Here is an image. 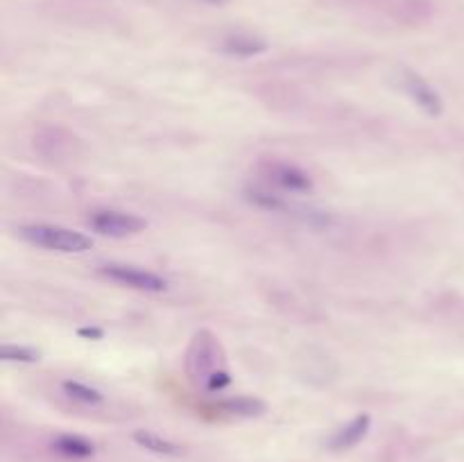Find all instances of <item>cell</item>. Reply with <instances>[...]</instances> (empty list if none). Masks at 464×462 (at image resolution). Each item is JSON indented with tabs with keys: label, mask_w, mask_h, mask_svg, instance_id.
I'll list each match as a JSON object with an SVG mask.
<instances>
[{
	"label": "cell",
	"mask_w": 464,
	"mask_h": 462,
	"mask_svg": "<svg viewBox=\"0 0 464 462\" xmlns=\"http://www.w3.org/2000/svg\"><path fill=\"white\" fill-rule=\"evenodd\" d=\"M186 376L206 392H222L231 385L227 356L220 340L211 331H197L191 338L184 358Z\"/></svg>",
	"instance_id": "cell-1"
},
{
	"label": "cell",
	"mask_w": 464,
	"mask_h": 462,
	"mask_svg": "<svg viewBox=\"0 0 464 462\" xmlns=\"http://www.w3.org/2000/svg\"><path fill=\"white\" fill-rule=\"evenodd\" d=\"M265 41L249 37V34H236V37H229L225 41V53L236 55V57H254L265 53Z\"/></svg>",
	"instance_id": "cell-10"
},
{
	"label": "cell",
	"mask_w": 464,
	"mask_h": 462,
	"mask_svg": "<svg viewBox=\"0 0 464 462\" xmlns=\"http://www.w3.org/2000/svg\"><path fill=\"white\" fill-rule=\"evenodd\" d=\"M249 200L254 204H259V207L268 209V211H283L286 209V202H283L279 195H274L270 191H252L249 193Z\"/></svg>",
	"instance_id": "cell-14"
},
{
	"label": "cell",
	"mask_w": 464,
	"mask_h": 462,
	"mask_svg": "<svg viewBox=\"0 0 464 462\" xmlns=\"http://www.w3.org/2000/svg\"><path fill=\"white\" fill-rule=\"evenodd\" d=\"M369 429H372V417L367 413H360L356 415L351 422H347L342 426L340 431H335V435L329 440V447L333 451H347V449H354L356 444H360L365 438Z\"/></svg>",
	"instance_id": "cell-7"
},
{
	"label": "cell",
	"mask_w": 464,
	"mask_h": 462,
	"mask_svg": "<svg viewBox=\"0 0 464 462\" xmlns=\"http://www.w3.org/2000/svg\"><path fill=\"white\" fill-rule=\"evenodd\" d=\"M64 392L68 397H71L73 401H77V404L82 406H100L102 401H105V397H102V392L91 388V385L82 383V381H64Z\"/></svg>",
	"instance_id": "cell-11"
},
{
	"label": "cell",
	"mask_w": 464,
	"mask_h": 462,
	"mask_svg": "<svg viewBox=\"0 0 464 462\" xmlns=\"http://www.w3.org/2000/svg\"><path fill=\"white\" fill-rule=\"evenodd\" d=\"M401 84H403V89H406L408 96H410V100L415 102L421 111H426L428 116H440L444 111L442 96L433 89V84H428L421 75L406 71Z\"/></svg>",
	"instance_id": "cell-6"
},
{
	"label": "cell",
	"mask_w": 464,
	"mask_h": 462,
	"mask_svg": "<svg viewBox=\"0 0 464 462\" xmlns=\"http://www.w3.org/2000/svg\"><path fill=\"white\" fill-rule=\"evenodd\" d=\"M263 175L270 179L274 186H279L281 191L288 193H311L315 188V182L308 170L302 166L292 164V161H263Z\"/></svg>",
	"instance_id": "cell-5"
},
{
	"label": "cell",
	"mask_w": 464,
	"mask_h": 462,
	"mask_svg": "<svg viewBox=\"0 0 464 462\" xmlns=\"http://www.w3.org/2000/svg\"><path fill=\"white\" fill-rule=\"evenodd\" d=\"M132 440L139 444L141 449L154 453V456H163V458H175L182 453V449L177 447L175 442H170L168 438H163V435L154 433V431H145V429H139L134 431Z\"/></svg>",
	"instance_id": "cell-9"
},
{
	"label": "cell",
	"mask_w": 464,
	"mask_h": 462,
	"mask_svg": "<svg viewBox=\"0 0 464 462\" xmlns=\"http://www.w3.org/2000/svg\"><path fill=\"white\" fill-rule=\"evenodd\" d=\"M89 227L109 238H127L136 236L148 229V220H143L136 213L116 211V209H100L93 211L89 218Z\"/></svg>",
	"instance_id": "cell-4"
},
{
	"label": "cell",
	"mask_w": 464,
	"mask_h": 462,
	"mask_svg": "<svg viewBox=\"0 0 464 462\" xmlns=\"http://www.w3.org/2000/svg\"><path fill=\"white\" fill-rule=\"evenodd\" d=\"M77 336L80 338H87V340H100L102 336H105V331L102 329H96V327H84L77 331Z\"/></svg>",
	"instance_id": "cell-15"
},
{
	"label": "cell",
	"mask_w": 464,
	"mask_h": 462,
	"mask_svg": "<svg viewBox=\"0 0 464 462\" xmlns=\"http://www.w3.org/2000/svg\"><path fill=\"white\" fill-rule=\"evenodd\" d=\"M100 277H105L111 284H118L130 290H139V293H163L168 290V279L152 270H143L139 265L130 263H105L98 268Z\"/></svg>",
	"instance_id": "cell-3"
},
{
	"label": "cell",
	"mask_w": 464,
	"mask_h": 462,
	"mask_svg": "<svg viewBox=\"0 0 464 462\" xmlns=\"http://www.w3.org/2000/svg\"><path fill=\"white\" fill-rule=\"evenodd\" d=\"M19 236L34 247L59 254H82L93 247V241L87 234H82V231L68 229L62 225H48V222L23 225L19 229Z\"/></svg>",
	"instance_id": "cell-2"
},
{
	"label": "cell",
	"mask_w": 464,
	"mask_h": 462,
	"mask_svg": "<svg viewBox=\"0 0 464 462\" xmlns=\"http://www.w3.org/2000/svg\"><path fill=\"white\" fill-rule=\"evenodd\" d=\"M222 408L231 415H240V417H259L265 413V404L256 397H234L222 401Z\"/></svg>",
	"instance_id": "cell-12"
},
{
	"label": "cell",
	"mask_w": 464,
	"mask_h": 462,
	"mask_svg": "<svg viewBox=\"0 0 464 462\" xmlns=\"http://www.w3.org/2000/svg\"><path fill=\"white\" fill-rule=\"evenodd\" d=\"M53 449L68 460H89L96 456V444L82 435L62 433L53 440Z\"/></svg>",
	"instance_id": "cell-8"
},
{
	"label": "cell",
	"mask_w": 464,
	"mask_h": 462,
	"mask_svg": "<svg viewBox=\"0 0 464 462\" xmlns=\"http://www.w3.org/2000/svg\"><path fill=\"white\" fill-rule=\"evenodd\" d=\"M0 358L7 363H39L41 352L25 345H3L0 347Z\"/></svg>",
	"instance_id": "cell-13"
}]
</instances>
